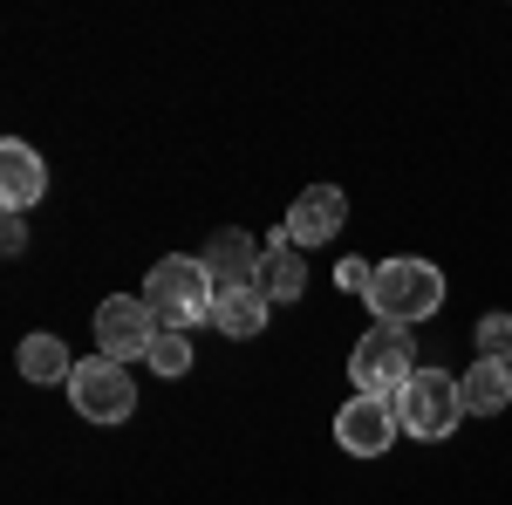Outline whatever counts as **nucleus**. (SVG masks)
<instances>
[{
    "instance_id": "1",
    "label": "nucleus",
    "mask_w": 512,
    "mask_h": 505,
    "mask_svg": "<svg viewBox=\"0 0 512 505\" xmlns=\"http://www.w3.org/2000/svg\"><path fill=\"white\" fill-rule=\"evenodd\" d=\"M444 308V273L431 260H383L369 280V314L383 328H417Z\"/></svg>"
},
{
    "instance_id": "2",
    "label": "nucleus",
    "mask_w": 512,
    "mask_h": 505,
    "mask_svg": "<svg viewBox=\"0 0 512 505\" xmlns=\"http://www.w3.org/2000/svg\"><path fill=\"white\" fill-rule=\"evenodd\" d=\"M144 301L158 314L164 328H198V321H212V301H219V287H212V273L198 253H164L151 280H144Z\"/></svg>"
},
{
    "instance_id": "3",
    "label": "nucleus",
    "mask_w": 512,
    "mask_h": 505,
    "mask_svg": "<svg viewBox=\"0 0 512 505\" xmlns=\"http://www.w3.org/2000/svg\"><path fill=\"white\" fill-rule=\"evenodd\" d=\"M458 417H465V389H458L451 369H417L410 383L396 389V424L410 430V437H424V444L451 437Z\"/></svg>"
},
{
    "instance_id": "4",
    "label": "nucleus",
    "mask_w": 512,
    "mask_h": 505,
    "mask_svg": "<svg viewBox=\"0 0 512 505\" xmlns=\"http://www.w3.org/2000/svg\"><path fill=\"white\" fill-rule=\"evenodd\" d=\"M417 376V349H410V328H369L349 355V383L355 396H390Z\"/></svg>"
},
{
    "instance_id": "5",
    "label": "nucleus",
    "mask_w": 512,
    "mask_h": 505,
    "mask_svg": "<svg viewBox=\"0 0 512 505\" xmlns=\"http://www.w3.org/2000/svg\"><path fill=\"white\" fill-rule=\"evenodd\" d=\"M158 314L144 294H110L103 308H96V355H110V362H151V342H158Z\"/></svg>"
},
{
    "instance_id": "6",
    "label": "nucleus",
    "mask_w": 512,
    "mask_h": 505,
    "mask_svg": "<svg viewBox=\"0 0 512 505\" xmlns=\"http://www.w3.org/2000/svg\"><path fill=\"white\" fill-rule=\"evenodd\" d=\"M69 403H76L89 424H123L137 410V383H130L123 362L89 355V362H76V376H69Z\"/></svg>"
},
{
    "instance_id": "7",
    "label": "nucleus",
    "mask_w": 512,
    "mask_h": 505,
    "mask_svg": "<svg viewBox=\"0 0 512 505\" xmlns=\"http://www.w3.org/2000/svg\"><path fill=\"white\" fill-rule=\"evenodd\" d=\"M335 437H342V451H355V458H383L396 444V403L390 396H349L335 410Z\"/></svg>"
},
{
    "instance_id": "8",
    "label": "nucleus",
    "mask_w": 512,
    "mask_h": 505,
    "mask_svg": "<svg viewBox=\"0 0 512 505\" xmlns=\"http://www.w3.org/2000/svg\"><path fill=\"white\" fill-rule=\"evenodd\" d=\"M342 219H349V192L342 185H315V192H301L287 205L280 233L294 239V246H328V239L342 233Z\"/></svg>"
},
{
    "instance_id": "9",
    "label": "nucleus",
    "mask_w": 512,
    "mask_h": 505,
    "mask_svg": "<svg viewBox=\"0 0 512 505\" xmlns=\"http://www.w3.org/2000/svg\"><path fill=\"white\" fill-rule=\"evenodd\" d=\"M198 260H205V273H212L219 294H239V287H260V260H267V246H260L253 233H212Z\"/></svg>"
},
{
    "instance_id": "10",
    "label": "nucleus",
    "mask_w": 512,
    "mask_h": 505,
    "mask_svg": "<svg viewBox=\"0 0 512 505\" xmlns=\"http://www.w3.org/2000/svg\"><path fill=\"white\" fill-rule=\"evenodd\" d=\"M41 192H48L41 151L21 144V137H7V144H0V205H7V212H28V205H41Z\"/></svg>"
},
{
    "instance_id": "11",
    "label": "nucleus",
    "mask_w": 512,
    "mask_h": 505,
    "mask_svg": "<svg viewBox=\"0 0 512 505\" xmlns=\"http://www.w3.org/2000/svg\"><path fill=\"white\" fill-rule=\"evenodd\" d=\"M260 246H267V260H260V294H267V301H301V294H308V267H301L294 239L267 233Z\"/></svg>"
},
{
    "instance_id": "12",
    "label": "nucleus",
    "mask_w": 512,
    "mask_h": 505,
    "mask_svg": "<svg viewBox=\"0 0 512 505\" xmlns=\"http://www.w3.org/2000/svg\"><path fill=\"white\" fill-rule=\"evenodd\" d=\"M267 314H274V301H267L260 287H239V294H219V301H212V328L233 335V342H253V335L267 328Z\"/></svg>"
},
{
    "instance_id": "13",
    "label": "nucleus",
    "mask_w": 512,
    "mask_h": 505,
    "mask_svg": "<svg viewBox=\"0 0 512 505\" xmlns=\"http://www.w3.org/2000/svg\"><path fill=\"white\" fill-rule=\"evenodd\" d=\"M465 389V417H499L512 403V362H472V376H458Z\"/></svg>"
},
{
    "instance_id": "14",
    "label": "nucleus",
    "mask_w": 512,
    "mask_h": 505,
    "mask_svg": "<svg viewBox=\"0 0 512 505\" xmlns=\"http://www.w3.org/2000/svg\"><path fill=\"white\" fill-rule=\"evenodd\" d=\"M14 362H21L28 383H62V389H69V376H76V355L62 349L55 335H28V342L14 349Z\"/></svg>"
},
{
    "instance_id": "15",
    "label": "nucleus",
    "mask_w": 512,
    "mask_h": 505,
    "mask_svg": "<svg viewBox=\"0 0 512 505\" xmlns=\"http://www.w3.org/2000/svg\"><path fill=\"white\" fill-rule=\"evenodd\" d=\"M472 349H478V362H512V314L499 308V314H485L472 328Z\"/></svg>"
},
{
    "instance_id": "16",
    "label": "nucleus",
    "mask_w": 512,
    "mask_h": 505,
    "mask_svg": "<svg viewBox=\"0 0 512 505\" xmlns=\"http://www.w3.org/2000/svg\"><path fill=\"white\" fill-rule=\"evenodd\" d=\"M151 369H158V376H185V369H192V335H185V328H158Z\"/></svg>"
},
{
    "instance_id": "17",
    "label": "nucleus",
    "mask_w": 512,
    "mask_h": 505,
    "mask_svg": "<svg viewBox=\"0 0 512 505\" xmlns=\"http://www.w3.org/2000/svg\"><path fill=\"white\" fill-rule=\"evenodd\" d=\"M0 246H7V253H21V246H28V226H21V212H7V226H0Z\"/></svg>"
}]
</instances>
